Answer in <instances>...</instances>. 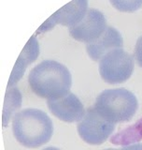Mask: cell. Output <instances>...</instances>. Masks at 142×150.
Instances as JSON below:
<instances>
[{
	"mask_svg": "<svg viewBox=\"0 0 142 150\" xmlns=\"http://www.w3.org/2000/svg\"><path fill=\"white\" fill-rule=\"evenodd\" d=\"M28 83L36 95L47 100H57L70 92L72 76L65 65L45 60L31 69Z\"/></svg>",
	"mask_w": 142,
	"mask_h": 150,
	"instance_id": "obj_1",
	"label": "cell"
},
{
	"mask_svg": "<svg viewBox=\"0 0 142 150\" xmlns=\"http://www.w3.org/2000/svg\"><path fill=\"white\" fill-rule=\"evenodd\" d=\"M12 131L22 145L36 148L49 143L53 134V124L45 112L28 108L13 116Z\"/></svg>",
	"mask_w": 142,
	"mask_h": 150,
	"instance_id": "obj_2",
	"label": "cell"
},
{
	"mask_svg": "<svg viewBox=\"0 0 142 150\" xmlns=\"http://www.w3.org/2000/svg\"><path fill=\"white\" fill-rule=\"evenodd\" d=\"M94 108L113 123L130 121L138 109L136 95L126 88L107 89L96 98Z\"/></svg>",
	"mask_w": 142,
	"mask_h": 150,
	"instance_id": "obj_3",
	"label": "cell"
},
{
	"mask_svg": "<svg viewBox=\"0 0 142 150\" xmlns=\"http://www.w3.org/2000/svg\"><path fill=\"white\" fill-rule=\"evenodd\" d=\"M99 73L110 84L122 83L128 80L134 71V59L122 48L110 51L99 60Z\"/></svg>",
	"mask_w": 142,
	"mask_h": 150,
	"instance_id": "obj_4",
	"label": "cell"
},
{
	"mask_svg": "<svg viewBox=\"0 0 142 150\" xmlns=\"http://www.w3.org/2000/svg\"><path fill=\"white\" fill-rule=\"evenodd\" d=\"M116 124L105 118L96 108H89L82 119L79 121L78 133L85 143L99 145L113 134Z\"/></svg>",
	"mask_w": 142,
	"mask_h": 150,
	"instance_id": "obj_5",
	"label": "cell"
},
{
	"mask_svg": "<svg viewBox=\"0 0 142 150\" xmlns=\"http://www.w3.org/2000/svg\"><path fill=\"white\" fill-rule=\"evenodd\" d=\"M107 19L98 9L90 8L79 23L69 28L70 36L86 44L96 40L107 29Z\"/></svg>",
	"mask_w": 142,
	"mask_h": 150,
	"instance_id": "obj_6",
	"label": "cell"
},
{
	"mask_svg": "<svg viewBox=\"0 0 142 150\" xmlns=\"http://www.w3.org/2000/svg\"><path fill=\"white\" fill-rule=\"evenodd\" d=\"M47 105L51 114L67 123L80 121L86 112L82 102L71 92L57 100H47Z\"/></svg>",
	"mask_w": 142,
	"mask_h": 150,
	"instance_id": "obj_7",
	"label": "cell"
},
{
	"mask_svg": "<svg viewBox=\"0 0 142 150\" xmlns=\"http://www.w3.org/2000/svg\"><path fill=\"white\" fill-rule=\"evenodd\" d=\"M88 2L84 0L80 1H72L56 11L49 20H47L42 25L40 31H48L55 25H63L69 28L76 25L82 20L87 12Z\"/></svg>",
	"mask_w": 142,
	"mask_h": 150,
	"instance_id": "obj_8",
	"label": "cell"
},
{
	"mask_svg": "<svg viewBox=\"0 0 142 150\" xmlns=\"http://www.w3.org/2000/svg\"><path fill=\"white\" fill-rule=\"evenodd\" d=\"M122 46L124 40L120 31L112 26H108L100 38L91 43L86 44V51L88 55L93 60L98 61L110 51L122 48Z\"/></svg>",
	"mask_w": 142,
	"mask_h": 150,
	"instance_id": "obj_9",
	"label": "cell"
},
{
	"mask_svg": "<svg viewBox=\"0 0 142 150\" xmlns=\"http://www.w3.org/2000/svg\"><path fill=\"white\" fill-rule=\"evenodd\" d=\"M39 43H37L35 38L32 37V39L27 42L25 49L22 50L21 55L19 56L17 63L14 66V69L8 82V86H13L14 83H16L20 80V78L22 76V74L25 73V70L27 67V65L34 62L35 59L39 56Z\"/></svg>",
	"mask_w": 142,
	"mask_h": 150,
	"instance_id": "obj_10",
	"label": "cell"
},
{
	"mask_svg": "<svg viewBox=\"0 0 142 150\" xmlns=\"http://www.w3.org/2000/svg\"><path fill=\"white\" fill-rule=\"evenodd\" d=\"M142 139V117L129 127H126L124 129L119 131L113 137L110 142L118 145H127L135 144Z\"/></svg>",
	"mask_w": 142,
	"mask_h": 150,
	"instance_id": "obj_11",
	"label": "cell"
},
{
	"mask_svg": "<svg viewBox=\"0 0 142 150\" xmlns=\"http://www.w3.org/2000/svg\"><path fill=\"white\" fill-rule=\"evenodd\" d=\"M22 103V96L19 89L13 87L8 89L6 94L3 110V126L5 127L8 123V120L11 118V115L16 111L18 108L21 107Z\"/></svg>",
	"mask_w": 142,
	"mask_h": 150,
	"instance_id": "obj_12",
	"label": "cell"
},
{
	"mask_svg": "<svg viewBox=\"0 0 142 150\" xmlns=\"http://www.w3.org/2000/svg\"><path fill=\"white\" fill-rule=\"evenodd\" d=\"M117 9L121 11H135L142 6V1H110Z\"/></svg>",
	"mask_w": 142,
	"mask_h": 150,
	"instance_id": "obj_13",
	"label": "cell"
},
{
	"mask_svg": "<svg viewBox=\"0 0 142 150\" xmlns=\"http://www.w3.org/2000/svg\"><path fill=\"white\" fill-rule=\"evenodd\" d=\"M135 55L138 65L142 68V35L138 38L135 48Z\"/></svg>",
	"mask_w": 142,
	"mask_h": 150,
	"instance_id": "obj_14",
	"label": "cell"
}]
</instances>
